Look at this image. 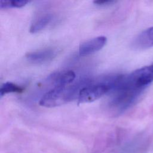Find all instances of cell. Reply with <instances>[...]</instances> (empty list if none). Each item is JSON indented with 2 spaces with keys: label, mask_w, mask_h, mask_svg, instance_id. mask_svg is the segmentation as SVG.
Instances as JSON below:
<instances>
[{
  "label": "cell",
  "mask_w": 153,
  "mask_h": 153,
  "mask_svg": "<svg viewBox=\"0 0 153 153\" xmlns=\"http://www.w3.org/2000/svg\"><path fill=\"white\" fill-rule=\"evenodd\" d=\"M24 88L11 82H6L4 83L0 88V96L2 97L4 95L10 93H22Z\"/></svg>",
  "instance_id": "8"
},
{
  "label": "cell",
  "mask_w": 153,
  "mask_h": 153,
  "mask_svg": "<svg viewBox=\"0 0 153 153\" xmlns=\"http://www.w3.org/2000/svg\"><path fill=\"white\" fill-rule=\"evenodd\" d=\"M79 86L74 84L55 87L42 96L39 104L44 107L53 108L66 103L78 96Z\"/></svg>",
  "instance_id": "1"
},
{
  "label": "cell",
  "mask_w": 153,
  "mask_h": 153,
  "mask_svg": "<svg viewBox=\"0 0 153 153\" xmlns=\"http://www.w3.org/2000/svg\"><path fill=\"white\" fill-rule=\"evenodd\" d=\"M76 75L72 71H66L54 73L48 77V80L55 87L68 85L72 83L75 78Z\"/></svg>",
  "instance_id": "6"
},
{
  "label": "cell",
  "mask_w": 153,
  "mask_h": 153,
  "mask_svg": "<svg viewBox=\"0 0 153 153\" xmlns=\"http://www.w3.org/2000/svg\"><path fill=\"white\" fill-rule=\"evenodd\" d=\"M110 90L111 87L108 83V79L105 82L88 84L82 87L79 90L78 101L79 103L93 102L108 93Z\"/></svg>",
  "instance_id": "2"
},
{
  "label": "cell",
  "mask_w": 153,
  "mask_h": 153,
  "mask_svg": "<svg viewBox=\"0 0 153 153\" xmlns=\"http://www.w3.org/2000/svg\"><path fill=\"white\" fill-rule=\"evenodd\" d=\"M29 1L26 0H1L0 8L6 9L10 8H20L26 5Z\"/></svg>",
  "instance_id": "9"
},
{
  "label": "cell",
  "mask_w": 153,
  "mask_h": 153,
  "mask_svg": "<svg viewBox=\"0 0 153 153\" xmlns=\"http://www.w3.org/2000/svg\"><path fill=\"white\" fill-rule=\"evenodd\" d=\"M152 64H153V63H152Z\"/></svg>",
  "instance_id": "11"
},
{
  "label": "cell",
  "mask_w": 153,
  "mask_h": 153,
  "mask_svg": "<svg viewBox=\"0 0 153 153\" xmlns=\"http://www.w3.org/2000/svg\"><path fill=\"white\" fill-rule=\"evenodd\" d=\"M116 1L112 0H97L94 1L93 3L99 5H108L115 3Z\"/></svg>",
  "instance_id": "10"
},
{
  "label": "cell",
  "mask_w": 153,
  "mask_h": 153,
  "mask_svg": "<svg viewBox=\"0 0 153 153\" xmlns=\"http://www.w3.org/2000/svg\"><path fill=\"white\" fill-rule=\"evenodd\" d=\"M107 41V38L104 36H99L88 39L81 43L79 47L80 56H85L93 54L102 49Z\"/></svg>",
  "instance_id": "4"
},
{
  "label": "cell",
  "mask_w": 153,
  "mask_h": 153,
  "mask_svg": "<svg viewBox=\"0 0 153 153\" xmlns=\"http://www.w3.org/2000/svg\"><path fill=\"white\" fill-rule=\"evenodd\" d=\"M132 45L133 48L139 50L153 47V27L145 29L137 35L134 39Z\"/></svg>",
  "instance_id": "5"
},
{
  "label": "cell",
  "mask_w": 153,
  "mask_h": 153,
  "mask_svg": "<svg viewBox=\"0 0 153 153\" xmlns=\"http://www.w3.org/2000/svg\"><path fill=\"white\" fill-rule=\"evenodd\" d=\"M53 16L51 14L47 13L39 16L32 23L30 27V32L37 33L44 29L52 20Z\"/></svg>",
  "instance_id": "7"
},
{
  "label": "cell",
  "mask_w": 153,
  "mask_h": 153,
  "mask_svg": "<svg viewBox=\"0 0 153 153\" xmlns=\"http://www.w3.org/2000/svg\"><path fill=\"white\" fill-rule=\"evenodd\" d=\"M58 50L54 48H45L43 49L28 52L25 57L32 63L41 64L52 60L57 54Z\"/></svg>",
  "instance_id": "3"
}]
</instances>
